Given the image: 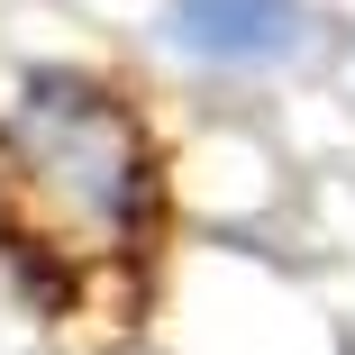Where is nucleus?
Instances as JSON below:
<instances>
[{
    "label": "nucleus",
    "instance_id": "f257e3e1",
    "mask_svg": "<svg viewBox=\"0 0 355 355\" xmlns=\"http://www.w3.org/2000/svg\"><path fill=\"white\" fill-rule=\"evenodd\" d=\"M164 228L155 137L110 83L37 73L0 110V246L55 319L119 337Z\"/></svg>",
    "mask_w": 355,
    "mask_h": 355
},
{
    "label": "nucleus",
    "instance_id": "f03ea898",
    "mask_svg": "<svg viewBox=\"0 0 355 355\" xmlns=\"http://www.w3.org/2000/svg\"><path fill=\"white\" fill-rule=\"evenodd\" d=\"M301 0H173V37L209 64H273L301 46Z\"/></svg>",
    "mask_w": 355,
    "mask_h": 355
}]
</instances>
